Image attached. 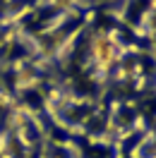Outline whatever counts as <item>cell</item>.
<instances>
[{"mask_svg": "<svg viewBox=\"0 0 156 158\" xmlns=\"http://www.w3.org/2000/svg\"><path fill=\"white\" fill-rule=\"evenodd\" d=\"M36 84H39V72H36V67H29V65L17 67V74H15V86H17V89H34Z\"/></svg>", "mask_w": 156, "mask_h": 158, "instance_id": "7a4b0ae2", "label": "cell"}, {"mask_svg": "<svg viewBox=\"0 0 156 158\" xmlns=\"http://www.w3.org/2000/svg\"><path fill=\"white\" fill-rule=\"evenodd\" d=\"M12 103H15V98H12L7 91H2V89H0V106H2V108H10Z\"/></svg>", "mask_w": 156, "mask_h": 158, "instance_id": "277c9868", "label": "cell"}, {"mask_svg": "<svg viewBox=\"0 0 156 158\" xmlns=\"http://www.w3.org/2000/svg\"><path fill=\"white\" fill-rule=\"evenodd\" d=\"M89 53H91V62L94 67L101 69V72H108L118 62V55H120V48H118L115 36L106 29L94 31L91 36V43H89Z\"/></svg>", "mask_w": 156, "mask_h": 158, "instance_id": "6da1fadb", "label": "cell"}, {"mask_svg": "<svg viewBox=\"0 0 156 158\" xmlns=\"http://www.w3.org/2000/svg\"><path fill=\"white\" fill-rule=\"evenodd\" d=\"M50 5L55 7V10H63V12H70L75 5H77V0H50Z\"/></svg>", "mask_w": 156, "mask_h": 158, "instance_id": "3957f363", "label": "cell"}]
</instances>
